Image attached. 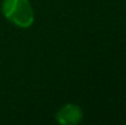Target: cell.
I'll list each match as a JSON object with an SVG mask.
<instances>
[{"instance_id":"1","label":"cell","mask_w":126,"mask_h":125,"mask_svg":"<svg viewBox=\"0 0 126 125\" xmlns=\"http://www.w3.org/2000/svg\"><path fill=\"white\" fill-rule=\"evenodd\" d=\"M1 10L6 20L21 28L32 26L34 12L30 0H4Z\"/></svg>"},{"instance_id":"2","label":"cell","mask_w":126,"mask_h":125,"mask_svg":"<svg viewBox=\"0 0 126 125\" xmlns=\"http://www.w3.org/2000/svg\"><path fill=\"white\" fill-rule=\"evenodd\" d=\"M83 118L82 109L76 104H65L55 114V119L61 125H76Z\"/></svg>"}]
</instances>
